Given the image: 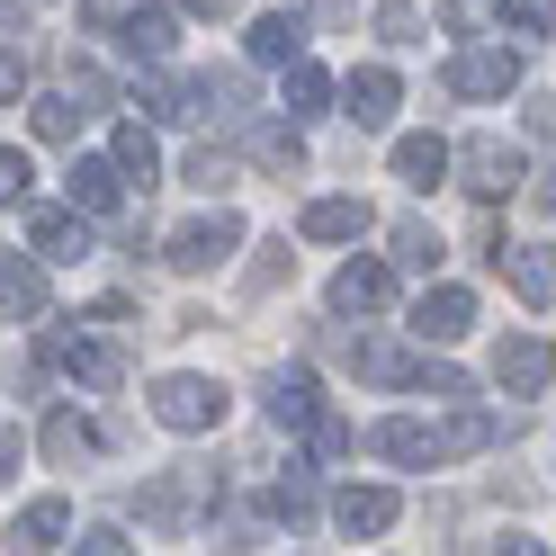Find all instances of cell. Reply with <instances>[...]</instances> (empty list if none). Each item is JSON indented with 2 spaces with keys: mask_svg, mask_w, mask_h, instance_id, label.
I'll return each instance as SVG.
<instances>
[{
  "mask_svg": "<svg viewBox=\"0 0 556 556\" xmlns=\"http://www.w3.org/2000/svg\"><path fill=\"white\" fill-rule=\"evenodd\" d=\"M153 422L162 431H216L225 422V387L216 377H162L153 387Z\"/></svg>",
  "mask_w": 556,
  "mask_h": 556,
  "instance_id": "1",
  "label": "cell"
},
{
  "mask_svg": "<svg viewBox=\"0 0 556 556\" xmlns=\"http://www.w3.org/2000/svg\"><path fill=\"white\" fill-rule=\"evenodd\" d=\"M448 90H458V99H503V90H520V54H511V46L448 54Z\"/></svg>",
  "mask_w": 556,
  "mask_h": 556,
  "instance_id": "2",
  "label": "cell"
},
{
  "mask_svg": "<svg viewBox=\"0 0 556 556\" xmlns=\"http://www.w3.org/2000/svg\"><path fill=\"white\" fill-rule=\"evenodd\" d=\"M448 162L467 170V189H476V198H511L520 180H530V162H520L511 144H494V135H476V144H458Z\"/></svg>",
  "mask_w": 556,
  "mask_h": 556,
  "instance_id": "3",
  "label": "cell"
},
{
  "mask_svg": "<svg viewBox=\"0 0 556 556\" xmlns=\"http://www.w3.org/2000/svg\"><path fill=\"white\" fill-rule=\"evenodd\" d=\"M484 261L511 278V296H520V305H556V252H547V242H494Z\"/></svg>",
  "mask_w": 556,
  "mask_h": 556,
  "instance_id": "4",
  "label": "cell"
},
{
  "mask_svg": "<svg viewBox=\"0 0 556 556\" xmlns=\"http://www.w3.org/2000/svg\"><path fill=\"white\" fill-rule=\"evenodd\" d=\"M547 377H556V351H547L539 332H511V341H494V387H503V395H539Z\"/></svg>",
  "mask_w": 556,
  "mask_h": 556,
  "instance_id": "5",
  "label": "cell"
},
{
  "mask_svg": "<svg viewBox=\"0 0 556 556\" xmlns=\"http://www.w3.org/2000/svg\"><path fill=\"white\" fill-rule=\"evenodd\" d=\"M395 494H387V484H341V494H332V520H341V539H387L395 530Z\"/></svg>",
  "mask_w": 556,
  "mask_h": 556,
  "instance_id": "6",
  "label": "cell"
},
{
  "mask_svg": "<svg viewBox=\"0 0 556 556\" xmlns=\"http://www.w3.org/2000/svg\"><path fill=\"white\" fill-rule=\"evenodd\" d=\"M233 242H242V225H233V216H206V225H180V233H170V269H180V278H198V269H216V261L233 252Z\"/></svg>",
  "mask_w": 556,
  "mask_h": 556,
  "instance_id": "7",
  "label": "cell"
},
{
  "mask_svg": "<svg viewBox=\"0 0 556 556\" xmlns=\"http://www.w3.org/2000/svg\"><path fill=\"white\" fill-rule=\"evenodd\" d=\"M476 332V296L467 288H431L413 305V341H467Z\"/></svg>",
  "mask_w": 556,
  "mask_h": 556,
  "instance_id": "8",
  "label": "cell"
},
{
  "mask_svg": "<svg viewBox=\"0 0 556 556\" xmlns=\"http://www.w3.org/2000/svg\"><path fill=\"white\" fill-rule=\"evenodd\" d=\"M368 448H377V458H395V467H431V458H448V440H440L431 422H377Z\"/></svg>",
  "mask_w": 556,
  "mask_h": 556,
  "instance_id": "9",
  "label": "cell"
},
{
  "mask_svg": "<svg viewBox=\"0 0 556 556\" xmlns=\"http://www.w3.org/2000/svg\"><path fill=\"white\" fill-rule=\"evenodd\" d=\"M387 296H395V269H387V261H351V269L332 278V305H341V315H377Z\"/></svg>",
  "mask_w": 556,
  "mask_h": 556,
  "instance_id": "10",
  "label": "cell"
},
{
  "mask_svg": "<svg viewBox=\"0 0 556 556\" xmlns=\"http://www.w3.org/2000/svg\"><path fill=\"white\" fill-rule=\"evenodd\" d=\"M27 242H37V261H81L90 252V225L63 216V206H37V216H27Z\"/></svg>",
  "mask_w": 556,
  "mask_h": 556,
  "instance_id": "11",
  "label": "cell"
},
{
  "mask_svg": "<svg viewBox=\"0 0 556 556\" xmlns=\"http://www.w3.org/2000/svg\"><path fill=\"white\" fill-rule=\"evenodd\" d=\"M351 368H359V377H377V387H422V368H431V359L395 351V341H351Z\"/></svg>",
  "mask_w": 556,
  "mask_h": 556,
  "instance_id": "12",
  "label": "cell"
},
{
  "mask_svg": "<svg viewBox=\"0 0 556 556\" xmlns=\"http://www.w3.org/2000/svg\"><path fill=\"white\" fill-rule=\"evenodd\" d=\"M341 99H351V117H359V126H387L404 90H395V73H387V63H368V73H351V81H341Z\"/></svg>",
  "mask_w": 556,
  "mask_h": 556,
  "instance_id": "13",
  "label": "cell"
},
{
  "mask_svg": "<svg viewBox=\"0 0 556 556\" xmlns=\"http://www.w3.org/2000/svg\"><path fill=\"white\" fill-rule=\"evenodd\" d=\"M395 180L404 189H440L448 180V144H440V135H404V144H395Z\"/></svg>",
  "mask_w": 556,
  "mask_h": 556,
  "instance_id": "14",
  "label": "cell"
},
{
  "mask_svg": "<svg viewBox=\"0 0 556 556\" xmlns=\"http://www.w3.org/2000/svg\"><path fill=\"white\" fill-rule=\"evenodd\" d=\"M37 305H46V278H37V261H0V324H27V315H37Z\"/></svg>",
  "mask_w": 556,
  "mask_h": 556,
  "instance_id": "15",
  "label": "cell"
},
{
  "mask_svg": "<svg viewBox=\"0 0 556 556\" xmlns=\"http://www.w3.org/2000/svg\"><path fill=\"white\" fill-rule=\"evenodd\" d=\"M117 189H126L117 162H73V206L81 216H117Z\"/></svg>",
  "mask_w": 556,
  "mask_h": 556,
  "instance_id": "16",
  "label": "cell"
},
{
  "mask_svg": "<svg viewBox=\"0 0 556 556\" xmlns=\"http://www.w3.org/2000/svg\"><path fill=\"white\" fill-rule=\"evenodd\" d=\"M351 233H368V206L359 198H315V206H305V242H351Z\"/></svg>",
  "mask_w": 556,
  "mask_h": 556,
  "instance_id": "17",
  "label": "cell"
},
{
  "mask_svg": "<svg viewBox=\"0 0 556 556\" xmlns=\"http://www.w3.org/2000/svg\"><path fill=\"white\" fill-rule=\"evenodd\" d=\"M269 422H278V431L315 422V377H305V368H288V377H269Z\"/></svg>",
  "mask_w": 556,
  "mask_h": 556,
  "instance_id": "18",
  "label": "cell"
},
{
  "mask_svg": "<svg viewBox=\"0 0 556 556\" xmlns=\"http://www.w3.org/2000/svg\"><path fill=\"white\" fill-rule=\"evenodd\" d=\"M90 448H99V431L81 422V413H46V458H54V467H73V458H90Z\"/></svg>",
  "mask_w": 556,
  "mask_h": 556,
  "instance_id": "19",
  "label": "cell"
},
{
  "mask_svg": "<svg viewBox=\"0 0 556 556\" xmlns=\"http://www.w3.org/2000/svg\"><path fill=\"white\" fill-rule=\"evenodd\" d=\"M252 54H261V63H296V54H305V27H296L288 10H269V18L252 27Z\"/></svg>",
  "mask_w": 556,
  "mask_h": 556,
  "instance_id": "20",
  "label": "cell"
},
{
  "mask_svg": "<svg viewBox=\"0 0 556 556\" xmlns=\"http://www.w3.org/2000/svg\"><path fill=\"white\" fill-rule=\"evenodd\" d=\"M63 530H73V503H37V511H18V547H63Z\"/></svg>",
  "mask_w": 556,
  "mask_h": 556,
  "instance_id": "21",
  "label": "cell"
},
{
  "mask_svg": "<svg viewBox=\"0 0 556 556\" xmlns=\"http://www.w3.org/2000/svg\"><path fill=\"white\" fill-rule=\"evenodd\" d=\"M170 37H180V27H170V10H135V18H126V54H144V63H162Z\"/></svg>",
  "mask_w": 556,
  "mask_h": 556,
  "instance_id": "22",
  "label": "cell"
},
{
  "mask_svg": "<svg viewBox=\"0 0 556 556\" xmlns=\"http://www.w3.org/2000/svg\"><path fill=\"white\" fill-rule=\"evenodd\" d=\"M117 170H126L135 189H153V180H162V153H153V135H144V126H126V135H117Z\"/></svg>",
  "mask_w": 556,
  "mask_h": 556,
  "instance_id": "23",
  "label": "cell"
},
{
  "mask_svg": "<svg viewBox=\"0 0 556 556\" xmlns=\"http://www.w3.org/2000/svg\"><path fill=\"white\" fill-rule=\"evenodd\" d=\"M324 99H332V81H324V73H315V63H305V54H296V63H288V117H315V109H324Z\"/></svg>",
  "mask_w": 556,
  "mask_h": 556,
  "instance_id": "24",
  "label": "cell"
},
{
  "mask_svg": "<svg viewBox=\"0 0 556 556\" xmlns=\"http://www.w3.org/2000/svg\"><path fill=\"white\" fill-rule=\"evenodd\" d=\"M395 261H404V269H431V261H440V233H431L422 216H404V225H395Z\"/></svg>",
  "mask_w": 556,
  "mask_h": 556,
  "instance_id": "25",
  "label": "cell"
},
{
  "mask_svg": "<svg viewBox=\"0 0 556 556\" xmlns=\"http://www.w3.org/2000/svg\"><path fill=\"white\" fill-rule=\"evenodd\" d=\"M315 511V476H278L269 484V520H305Z\"/></svg>",
  "mask_w": 556,
  "mask_h": 556,
  "instance_id": "26",
  "label": "cell"
},
{
  "mask_svg": "<svg viewBox=\"0 0 556 556\" xmlns=\"http://www.w3.org/2000/svg\"><path fill=\"white\" fill-rule=\"evenodd\" d=\"M503 18V0H448L440 10V27H458V37H476V27H494Z\"/></svg>",
  "mask_w": 556,
  "mask_h": 556,
  "instance_id": "27",
  "label": "cell"
},
{
  "mask_svg": "<svg viewBox=\"0 0 556 556\" xmlns=\"http://www.w3.org/2000/svg\"><path fill=\"white\" fill-rule=\"evenodd\" d=\"M73 126H81L73 90H63V99H37V135H46V144H63V135H73Z\"/></svg>",
  "mask_w": 556,
  "mask_h": 556,
  "instance_id": "28",
  "label": "cell"
},
{
  "mask_svg": "<svg viewBox=\"0 0 556 556\" xmlns=\"http://www.w3.org/2000/svg\"><path fill=\"white\" fill-rule=\"evenodd\" d=\"M377 37L413 46V37H422V10H413V0H387V10H377Z\"/></svg>",
  "mask_w": 556,
  "mask_h": 556,
  "instance_id": "29",
  "label": "cell"
},
{
  "mask_svg": "<svg viewBox=\"0 0 556 556\" xmlns=\"http://www.w3.org/2000/svg\"><path fill=\"white\" fill-rule=\"evenodd\" d=\"M503 18L520 27V37H547V27H556V0H503Z\"/></svg>",
  "mask_w": 556,
  "mask_h": 556,
  "instance_id": "30",
  "label": "cell"
},
{
  "mask_svg": "<svg viewBox=\"0 0 556 556\" xmlns=\"http://www.w3.org/2000/svg\"><path fill=\"white\" fill-rule=\"evenodd\" d=\"M305 431H315V458H351V422H341V413H315Z\"/></svg>",
  "mask_w": 556,
  "mask_h": 556,
  "instance_id": "31",
  "label": "cell"
},
{
  "mask_svg": "<svg viewBox=\"0 0 556 556\" xmlns=\"http://www.w3.org/2000/svg\"><path fill=\"white\" fill-rule=\"evenodd\" d=\"M252 153H261L269 170H296V135H288V126H269V135H261V144H252Z\"/></svg>",
  "mask_w": 556,
  "mask_h": 556,
  "instance_id": "32",
  "label": "cell"
},
{
  "mask_svg": "<svg viewBox=\"0 0 556 556\" xmlns=\"http://www.w3.org/2000/svg\"><path fill=\"white\" fill-rule=\"evenodd\" d=\"M189 180H198V189H225L233 162H225V153H189Z\"/></svg>",
  "mask_w": 556,
  "mask_h": 556,
  "instance_id": "33",
  "label": "cell"
},
{
  "mask_svg": "<svg viewBox=\"0 0 556 556\" xmlns=\"http://www.w3.org/2000/svg\"><path fill=\"white\" fill-rule=\"evenodd\" d=\"M288 261H296V252H288V242H269V252L252 261V288H278V278H288Z\"/></svg>",
  "mask_w": 556,
  "mask_h": 556,
  "instance_id": "34",
  "label": "cell"
},
{
  "mask_svg": "<svg viewBox=\"0 0 556 556\" xmlns=\"http://www.w3.org/2000/svg\"><path fill=\"white\" fill-rule=\"evenodd\" d=\"M27 198V153H0V206Z\"/></svg>",
  "mask_w": 556,
  "mask_h": 556,
  "instance_id": "35",
  "label": "cell"
},
{
  "mask_svg": "<svg viewBox=\"0 0 556 556\" xmlns=\"http://www.w3.org/2000/svg\"><path fill=\"white\" fill-rule=\"evenodd\" d=\"M81 547H90V556H117V547H135V539L117 530V520H99V530H81Z\"/></svg>",
  "mask_w": 556,
  "mask_h": 556,
  "instance_id": "36",
  "label": "cell"
},
{
  "mask_svg": "<svg viewBox=\"0 0 556 556\" xmlns=\"http://www.w3.org/2000/svg\"><path fill=\"white\" fill-rule=\"evenodd\" d=\"M18 81H27V63H18V54H0V99H18Z\"/></svg>",
  "mask_w": 556,
  "mask_h": 556,
  "instance_id": "37",
  "label": "cell"
},
{
  "mask_svg": "<svg viewBox=\"0 0 556 556\" xmlns=\"http://www.w3.org/2000/svg\"><path fill=\"white\" fill-rule=\"evenodd\" d=\"M180 10H198V18H225V10H233V0H180Z\"/></svg>",
  "mask_w": 556,
  "mask_h": 556,
  "instance_id": "38",
  "label": "cell"
},
{
  "mask_svg": "<svg viewBox=\"0 0 556 556\" xmlns=\"http://www.w3.org/2000/svg\"><path fill=\"white\" fill-rule=\"evenodd\" d=\"M18 467V431H0V476H10Z\"/></svg>",
  "mask_w": 556,
  "mask_h": 556,
  "instance_id": "39",
  "label": "cell"
},
{
  "mask_svg": "<svg viewBox=\"0 0 556 556\" xmlns=\"http://www.w3.org/2000/svg\"><path fill=\"white\" fill-rule=\"evenodd\" d=\"M539 206H556V170H539Z\"/></svg>",
  "mask_w": 556,
  "mask_h": 556,
  "instance_id": "40",
  "label": "cell"
}]
</instances>
